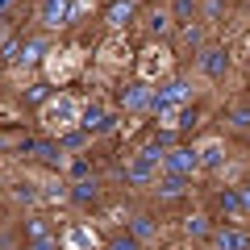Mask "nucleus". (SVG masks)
Wrapping results in <instances>:
<instances>
[{"mask_svg":"<svg viewBox=\"0 0 250 250\" xmlns=\"http://www.w3.org/2000/svg\"><path fill=\"white\" fill-rule=\"evenodd\" d=\"M54 92H50V83H29L25 88V104H46Z\"/></svg>","mask_w":250,"mask_h":250,"instance_id":"cd10ccee","label":"nucleus"},{"mask_svg":"<svg viewBox=\"0 0 250 250\" xmlns=\"http://www.w3.org/2000/svg\"><path fill=\"white\" fill-rule=\"evenodd\" d=\"M188 104H192V83L179 80V75H167V80L154 88V108L150 113L163 121V129H171V125H175V113L188 108Z\"/></svg>","mask_w":250,"mask_h":250,"instance_id":"f257e3e1","label":"nucleus"},{"mask_svg":"<svg viewBox=\"0 0 250 250\" xmlns=\"http://www.w3.org/2000/svg\"><path fill=\"white\" fill-rule=\"evenodd\" d=\"M196 125H200V113L188 104V108H179V113H175V125H171V129H196Z\"/></svg>","mask_w":250,"mask_h":250,"instance_id":"bb28decb","label":"nucleus"},{"mask_svg":"<svg viewBox=\"0 0 250 250\" xmlns=\"http://www.w3.org/2000/svg\"><path fill=\"white\" fill-rule=\"evenodd\" d=\"M125 233H129V238L146 250L150 242H159V221H154V217H146V213H138L134 221H129V229H125Z\"/></svg>","mask_w":250,"mask_h":250,"instance_id":"dca6fc26","label":"nucleus"},{"mask_svg":"<svg viewBox=\"0 0 250 250\" xmlns=\"http://www.w3.org/2000/svg\"><path fill=\"white\" fill-rule=\"evenodd\" d=\"M80 129L88 138H104L117 129V113L104 104V100H88V104L80 108Z\"/></svg>","mask_w":250,"mask_h":250,"instance_id":"20e7f679","label":"nucleus"},{"mask_svg":"<svg viewBox=\"0 0 250 250\" xmlns=\"http://www.w3.org/2000/svg\"><path fill=\"white\" fill-rule=\"evenodd\" d=\"M0 184H4V179H0Z\"/></svg>","mask_w":250,"mask_h":250,"instance_id":"e433bc0d","label":"nucleus"},{"mask_svg":"<svg viewBox=\"0 0 250 250\" xmlns=\"http://www.w3.org/2000/svg\"><path fill=\"white\" fill-rule=\"evenodd\" d=\"M96 196H100L96 179H80V184H71V200H75V205H96Z\"/></svg>","mask_w":250,"mask_h":250,"instance_id":"412c9836","label":"nucleus"},{"mask_svg":"<svg viewBox=\"0 0 250 250\" xmlns=\"http://www.w3.org/2000/svg\"><path fill=\"white\" fill-rule=\"evenodd\" d=\"M196 67L208 80H225V75H229V50H225V46H205V50L196 54Z\"/></svg>","mask_w":250,"mask_h":250,"instance_id":"9b49d317","label":"nucleus"},{"mask_svg":"<svg viewBox=\"0 0 250 250\" xmlns=\"http://www.w3.org/2000/svg\"><path fill=\"white\" fill-rule=\"evenodd\" d=\"M163 146L159 142H146L138 146L134 154H129V163H125V184H134V188H154V179H159L163 171Z\"/></svg>","mask_w":250,"mask_h":250,"instance_id":"7ed1b4c3","label":"nucleus"},{"mask_svg":"<svg viewBox=\"0 0 250 250\" xmlns=\"http://www.w3.org/2000/svg\"><path fill=\"white\" fill-rule=\"evenodd\" d=\"M208 242H213V250H250V229L246 225H213V233H208Z\"/></svg>","mask_w":250,"mask_h":250,"instance_id":"1a4fd4ad","label":"nucleus"},{"mask_svg":"<svg viewBox=\"0 0 250 250\" xmlns=\"http://www.w3.org/2000/svg\"><path fill=\"white\" fill-rule=\"evenodd\" d=\"M46 54H50V34H38V38H25L21 42V67H38V62H46Z\"/></svg>","mask_w":250,"mask_h":250,"instance_id":"2eb2a0df","label":"nucleus"},{"mask_svg":"<svg viewBox=\"0 0 250 250\" xmlns=\"http://www.w3.org/2000/svg\"><path fill=\"white\" fill-rule=\"evenodd\" d=\"M80 100L71 96V92H59V96H50L42 104V129L50 138H62L67 129H80Z\"/></svg>","mask_w":250,"mask_h":250,"instance_id":"f03ea898","label":"nucleus"},{"mask_svg":"<svg viewBox=\"0 0 250 250\" xmlns=\"http://www.w3.org/2000/svg\"><path fill=\"white\" fill-rule=\"evenodd\" d=\"M88 142H92V138L83 134V129H67V134L59 138V150H62V154H75L80 146H88Z\"/></svg>","mask_w":250,"mask_h":250,"instance_id":"4be33fe9","label":"nucleus"},{"mask_svg":"<svg viewBox=\"0 0 250 250\" xmlns=\"http://www.w3.org/2000/svg\"><path fill=\"white\" fill-rule=\"evenodd\" d=\"M88 175H92V163H88V159H75V163H71V179L80 184V179H88Z\"/></svg>","mask_w":250,"mask_h":250,"instance_id":"7c9ffc66","label":"nucleus"},{"mask_svg":"<svg viewBox=\"0 0 250 250\" xmlns=\"http://www.w3.org/2000/svg\"><path fill=\"white\" fill-rule=\"evenodd\" d=\"M13 9H17V0H0V21L9 17V13H13Z\"/></svg>","mask_w":250,"mask_h":250,"instance_id":"72a5a7b5","label":"nucleus"},{"mask_svg":"<svg viewBox=\"0 0 250 250\" xmlns=\"http://www.w3.org/2000/svg\"><path fill=\"white\" fill-rule=\"evenodd\" d=\"M246 71H250V54H246Z\"/></svg>","mask_w":250,"mask_h":250,"instance_id":"f704fd0d","label":"nucleus"},{"mask_svg":"<svg viewBox=\"0 0 250 250\" xmlns=\"http://www.w3.org/2000/svg\"><path fill=\"white\" fill-rule=\"evenodd\" d=\"M171 21H175V29H184V25H192L196 21V13H200V0H171Z\"/></svg>","mask_w":250,"mask_h":250,"instance_id":"aec40b11","label":"nucleus"},{"mask_svg":"<svg viewBox=\"0 0 250 250\" xmlns=\"http://www.w3.org/2000/svg\"><path fill=\"white\" fill-rule=\"evenodd\" d=\"M17 154H34V159H42L46 167H62V150H59L54 138H21Z\"/></svg>","mask_w":250,"mask_h":250,"instance_id":"9d476101","label":"nucleus"},{"mask_svg":"<svg viewBox=\"0 0 250 250\" xmlns=\"http://www.w3.org/2000/svg\"><path fill=\"white\" fill-rule=\"evenodd\" d=\"M25 250H62L59 233H50L46 217H25Z\"/></svg>","mask_w":250,"mask_h":250,"instance_id":"6e6552de","label":"nucleus"},{"mask_svg":"<svg viewBox=\"0 0 250 250\" xmlns=\"http://www.w3.org/2000/svg\"><path fill=\"white\" fill-rule=\"evenodd\" d=\"M217 208L225 213V225H246L250 221L246 208H242V200H238V188H221V192H217Z\"/></svg>","mask_w":250,"mask_h":250,"instance_id":"4468645a","label":"nucleus"},{"mask_svg":"<svg viewBox=\"0 0 250 250\" xmlns=\"http://www.w3.org/2000/svg\"><path fill=\"white\" fill-rule=\"evenodd\" d=\"M225 121H229L233 129H250V104H233L229 113H225Z\"/></svg>","mask_w":250,"mask_h":250,"instance_id":"a878e982","label":"nucleus"},{"mask_svg":"<svg viewBox=\"0 0 250 250\" xmlns=\"http://www.w3.org/2000/svg\"><path fill=\"white\" fill-rule=\"evenodd\" d=\"M171 59L163 46H150V50H142V59H138V80L142 83H154V75H167Z\"/></svg>","mask_w":250,"mask_h":250,"instance_id":"f8f14e48","label":"nucleus"},{"mask_svg":"<svg viewBox=\"0 0 250 250\" xmlns=\"http://www.w3.org/2000/svg\"><path fill=\"white\" fill-rule=\"evenodd\" d=\"M134 17H138L134 0H113V4L104 9V25H108V29H125V25H129Z\"/></svg>","mask_w":250,"mask_h":250,"instance_id":"f3484780","label":"nucleus"},{"mask_svg":"<svg viewBox=\"0 0 250 250\" xmlns=\"http://www.w3.org/2000/svg\"><path fill=\"white\" fill-rule=\"evenodd\" d=\"M117 104L125 108V113H150L154 108V88L142 80H129L121 92H117Z\"/></svg>","mask_w":250,"mask_h":250,"instance_id":"423d86ee","label":"nucleus"},{"mask_svg":"<svg viewBox=\"0 0 250 250\" xmlns=\"http://www.w3.org/2000/svg\"><path fill=\"white\" fill-rule=\"evenodd\" d=\"M9 42H13V29L4 25V21H0V50H4V46H9Z\"/></svg>","mask_w":250,"mask_h":250,"instance_id":"473e14b6","label":"nucleus"},{"mask_svg":"<svg viewBox=\"0 0 250 250\" xmlns=\"http://www.w3.org/2000/svg\"><path fill=\"white\" fill-rule=\"evenodd\" d=\"M146 34H150L154 42L171 38V34H175V21H171V13H167V9H150V13H146Z\"/></svg>","mask_w":250,"mask_h":250,"instance_id":"a211bd4d","label":"nucleus"},{"mask_svg":"<svg viewBox=\"0 0 250 250\" xmlns=\"http://www.w3.org/2000/svg\"><path fill=\"white\" fill-rule=\"evenodd\" d=\"M0 150H4V138H0Z\"/></svg>","mask_w":250,"mask_h":250,"instance_id":"c9c22d12","label":"nucleus"},{"mask_svg":"<svg viewBox=\"0 0 250 250\" xmlns=\"http://www.w3.org/2000/svg\"><path fill=\"white\" fill-rule=\"evenodd\" d=\"M104 250H142V246H138L129 233H117V238H108V242H104Z\"/></svg>","mask_w":250,"mask_h":250,"instance_id":"c85d7f7f","label":"nucleus"},{"mask_svg":"<svg viewBox=\"0 0 250 250\" xmlns=\"http://www.w3.org/2000/svg\"><path fill=\"white\" fill-rule=\"evenodd\" d=\"M96 13V0H71V13H67V25H80L83 17Z\"/></svg>","mask_w":250,"mask_h":250,"instance_id":"393cba45","label":"nucleus"},{"mask_svg":"<svg viewBox=\"0 0 250 250\" xmlns=\"http://www.w3.org/2000/svg\"><path fill=\"white\" fill-rule=\"evenodd\" d=\"M188 184H192V179H184V175H167V171H163V175L154 179V196H159L163 205H171V200H184V196H188Z\"/></svg>","mask_w":250,"mask_h":250,"instance_id":"ddd939ff","label":"nucleus"},{"mask_svg":"<svg viewBox=\"0 0 250 250\" xmlns=\"http://www.w3.org/2000/svg\"><path fill=\"white\" fill-rule=\"evenodd\" d=\"M184 233L188 238H208V233H213V225H208V217H184Z\"/></svg>","mask_w":250,"mask_h":250,"instance_id":"b1692460","label":"nucleus"},{"mask_svg":"<svg viewBox=\"0 0 250 250\" xmlns=\"http://www.w3.org/2000/svg\"><path fill=\"white\" fill-rule=\"evenodd\" d=\"M163 171H167V175H184V179H192V175L200 171V154H196V146H192V142L171 146V150L163 154Z\"/></svg>","mask_w":250,"mask_h":250,"instance_id":"39448f33","label":"nucleus"},{"mask_svg":"<svg viewBox=\"0 0 250 250\" xmlns=\"http://www.w3.org/2000/svg\"><path fill=\"white\" fill-rule=\"evenodd\" d=\"M238 200H242V208H246V217H250V184L238 188Z\"/></svg>","mask_w":250,"mask_h":250,"instance_id":"2f4dec72","label":"nucleus"},{"mask_svg":"<svg viewBox=\"0 0 250 250\" xmlns=\"http://www.w3.org/2000/svg\"><path fill=\"white\" fill-rule=\"evenodd\" d=\"M179 38H184V42L192 46L196 54H200V50L208 46V42H205V29H200V21H192V25H184V29H179Z\"/></svg>","mask_w":250,"mask_h":250,"instance_id":"5701e85b","label":"nucleus"},{"mask_svg":"<svg viewBox=\"0 0 250 250\" xmlns=\"http://www.w3.org/2000/svg\"><path fill=\"white\" fill-rule=\"evenodd\" d=\"M13 196H17V200H25V205H38V192H34V184H17V188H13Z\"/></svg>","mask_w":250,"mask_h":250,"instance_id":"c756f323","label":"nucleus"},{"mask_svg":"<svg viewBox=\"0 0 250 250\" xmlns=\"http://www.w3.org/2000/svg\"><path fill=\"white\" fill-rule=\"evenodd\" d=\"M196 154H200V167H221L225 163V142L221 138H205V142H196Z\"/></svg>","mask_w":250,"mask_h":250,"instance_id":"6ab92c4d","label":"nucleus"},{"mask_svg":"<svg viewBox=\"0 0 250 250\" xmlns=\"http://www.w3.org/2000/svg\"><path fill=\"white\" fill-rule=\"evenodd\" d=\"M67 13H71V0H38L34 21L42 25V34H54V29L67 25Z\"/></svg>","mask_w":250,"mask_h":250,"instance_id":"0eeeda50","label":"nucleus"}]
</instances>
